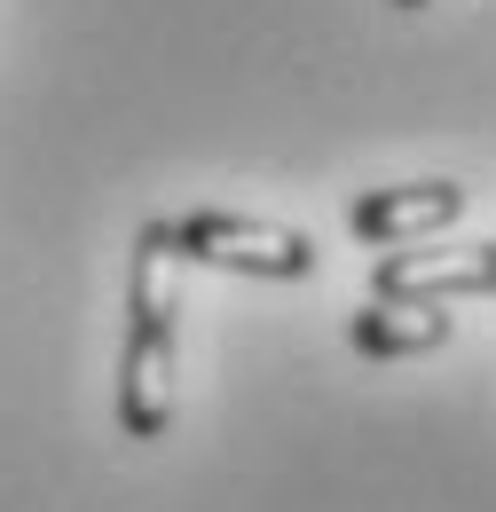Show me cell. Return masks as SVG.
Returning <instances> with one entry per match:
<instances>
[{
    "mask_svg": "<svg viewBox=\"0 0 496 512\" xmlns=\"http://www.w3.org/2000/svg\"><path fill=\"white\" fill-rule=\"evenodd\" d=\"M394 8H426V0H394Z\"/></svg>",
    "mask_w": 496,
    "mask_h": 512,
    "instance_id": "6",
    "label": "cell"
},
{
    "mask_svg": "<svg viewBox=\"0 0 496 512\" xmlns=\"http://www.w3.org/2000/svg\"><path fill=\"white\" fill-rule=\"evenodd\" d=\"M465 213V182H402V190H363L347 205V229L371 245H402V237H434Z\"/></svg>",
    "mask_w": 496,
    "mask_h": 512,
    "instance_id": "4",
    "label": "cell"
},
{
    "mask_svg": "<svg viewBox=\"0 0 496 512\" xmlns=\"http://www.w3.org/2000/svg\"><path fill=\"white\" fill-rule=\"evenodd\" d=\"M174 260L197 268H229V276H260V284H300L315 276V245L300 229H276V221H252V213H182V221H158Z\"/></svg>",
    "mask_w": 496,
    "mask_h": 512,
    "instance_id": "2",
    "label": "cell"
},
{
    "mask_svg": "<svg viewBox=\"0 0 496 512\" xmlns=\"http://www.w3.org/2000/svg\"><path fill=\"white\" fill-rule=\"evenodd\" d=\"M449 339V316L441 308H418V300H371L347 316V347L371 355V363H410V355H434Z\"/></svg>",
    "mask_w": 496,
    "mask_h": 512,
    "instance_id": "5",
    "label": "cell"
},
{
    "mask_svg": "<svg viewBox=\"0 0 496 512\" xmlns=\"http://www.w3.org/2000/svg\"><path fill=\"white\" fill-rule=\"evenodd\" d=\"M174 245L150 221L134 237V276H126V347H119V426L126 442H158L174 426Z\"/></svg>",
    "mask_w": 496,
    "mask_h": 512,
    "instance_id": "1",
    "label": "cell"
},
{
    "mask_svg": "<svg viewBox=\"0 0 496 512\" xmlns=\"http://www.w3.org/2000/svg\"><path fill=\"white\" fill-rule=\"evenodd\" d=\"M496 292V245H449V253H386L371 268V300H418V308H449V300H489Z\"/></svg>",
    "mask_w": 496,
    "mask_h": 512,
    "instance_id": "3",
    "label": "cell"
}]
</instances>
